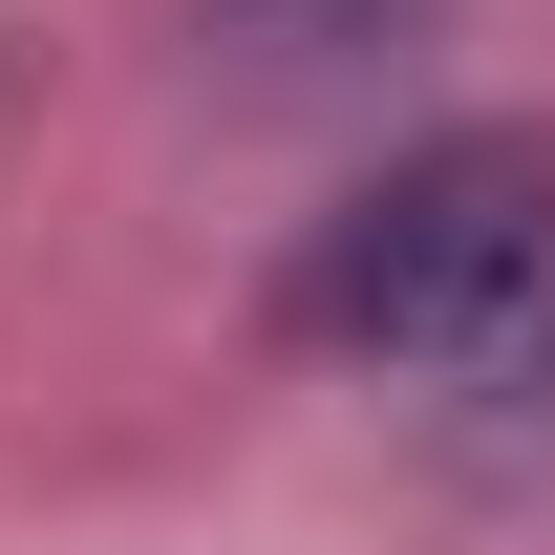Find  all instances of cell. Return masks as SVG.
I'll return each instance as SVG.
<instances>
[{
  "label": "cell",
  "mask_w": 555,
  "mask_h": 555,
  "mask_svg": "<svg viewBox=\"0 0 555 555\" xmlns=\"http://www.w3.org/2000/svg\"><path fill=\"white\" fill-rule=\"evenodd\" d=\"M299 343L343 363H427V385H513L555 343V150L534 129H427L385 150L321 257H299Z\"/></svg>",
  "instance_id": "cell-1"
},
{
  "label": "cell",
  "mask_w": 555,
  "mask_h": 555,
  "mask_svg": "<svg viewBox=\"0 0 555 555\" xmlns=\"http://www.w3.org/2000/svg\"><path fill=\"white\" fill-rule=\"evenodd\" d=\"M235 86H343V65H406L449 0H193Z\"/></svg>",
  "instance_id": "cell-2"
}]
</instances>
